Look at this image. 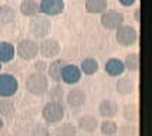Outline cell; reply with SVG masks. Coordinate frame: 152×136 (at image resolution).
<instances>
[{
	"label": "cell",
	"mask_w": 152,
	"mask_h": 136,
	"mask_svg": "<svg viewBox=\"0 0 152 136\" xmlns=\"http://www.w3.org/2000/svg\"><path fill=\"white\" fill-rule=\"evenodd\" d=\"M26 89L31 95H43L48 91V79L43 72H33L26 79Z\"/></svg>",
	"instance_id": "6da1fadb"
},
{
	"label": "cell",
	"mask_w": 152,
	"mask_h": 136,
	"mask_svg": "<svg viewBox=\"0 0 152 136\" xmlns=\"http://www.w3.org/2000/svg\"><path fill=\"white\" fill-rule=\"evenodd\" d=\"M41 113L47 123H58L63 121L66 115V109L61 105V102H48L44 105Z\"/></svg>",
	"instance_id": "7a4b0ae2"
},
{
	"label": "cell",
	"mask_w": 152,
	"mask_h": 136,
	"mask_svg": "<svg viewBox=\"0 0 152 136\" xmlns=\"http://www.w3.org/2000/svg\"><path fill=\"white\" fill-rule=\"evenodd\" d=\"M19 89V82L12 74H0V97L10 98Z\"/></svg>",
	"instance_id": "3957f363"
},
{
	"label": "cell",
	"mask_w": 152,
	"mask_h": 136,
	"mask_svg": "<svg viewBox=\"0 0 152 136\" xmlns=\"http://www.w3.org/2000/svg\"><path fill=\"white\" fill-rule=\"evenodd\" d=\"M17 54L21 60H33L39 55V44L33 40H21L17 45Z\"/></svg>",
	"instance_id": "277c9868"
},
{
	"label": "cell",
	"mask_w": 152,
	"mask_h": 136,
	"mask_svg": "<svg viewBox=\"0 0 152 136\" xmlns=\"http://www.w3.org/2000/svg\"><path fill=\"white\" fill-rule=\"evenodd\" d=\"M51 30V23L46 17H36L30 21V31L37 39H44Z\"/></svg>",
	"instance_id": "5b68a950"
},
{
	"label": "cell",
	"mask_w": 152,
	"mask_h": 136,
	"mask_svg": "<svg viewBox=\"0 0 152 136\" xmlns=\"http://www.w3.org/2000/svg\"><path fill=\"white\" fill-rule=\"evenodd\" d=\"M122 23H124V16L119 12H115V10L104 12L101 16V24H102V27H105L107 30H115V28L122 26Z\"/></svg>",
	"instance_id": "8992f818"
},
{
	"label": "cell",
	"mask_w": 152,
	"mask_h": 136,
	"mask_svg": "<svg viewBox=\"0 0 152 136\" xmlns=\"http://www.w3.org/2000/svg\"><path fill=\"white\" fill-rule=\"evenodd\" d=\"M137 30L131 26H121L117 28V41L121 45H132L137 41Z\"/></svg>",
	"instance_id": "52a82bcc"
},
{
	"label": "cell",
	"mask_w": 152,
	"mask_h": 136,
	"mask_svg": "<svg viewBox=\"0 0 152 136\" xmlns=\"http://www.w3.org/2000/svg\"><path fill=\"white\" fill-rule=\"evenodd\" d=\"M39 9L47 16H57L64 10V0H41Z\"/></svg>",
	"instance_id": "ba28073f"
},
{
	"label": "cell",
	"mask_w": 152,
	"mask_h": 136,
	"mask_svg": "<svg viewBox=\"0 0 152 136\" xmlns=\"http://www.w3.org/2000/svg\"><path fill=\"white\" fill-rule=\"evenodd\" d=\"M81 78V70L80 67L74 64H66L63 67V71H61V81H64L66 84L73 85L77 84Z\"/></svg>",
	"instance_id": "9c48e42d"
},
{
	"label": "cell",
	"mask_w": 152,
	"mask_h": 136,
	"mask_svg": "<svg viewBox=\"0 0 152 136\" xmlns=\"http://www.w3.org/2000/svg\"><path fill=\"white\" fill-rule=\"evenodd\" d=\"M39 51L43 57L46 58H53V57H57L60 52V44L58 41H56L53 39H47L43 40L41 44L39 45Z\"/></svg>",
	"instance_id": "30bf717a"
},
{
	"label": "cell",
	"mask_w": 152,
	"mask_h": 136,
	"mask_svg": "<svg viewBox=\"0 0 152 136\" xmlns=\"http://www.w3.org/2000/svg\"><path fill=\"white\" fill-rule=\"evenodd\" d=\"M86 101H87V95L83 89L75 88V89H71L67 94V105H68L70 108H73V109H77V108L84 106Z\"/></svg>",
	"instance_id": "8fae6325"
},
{
	"label": "cell",
	"mask_w": 152,
	"mask_h": 136,
	"mask_svg": "<svg viewBox=\"0 0 152 136\" xmlns=\"http://www.w3.org/2000/svg\"><path fill=\"white\" fill-rule=\"evenodd\" d=\"M98 112L99 115L105 119L114 118L118 112V105L113 99H104V101H101V104L98 106Z\"/></svg>",
	"instance_id": "7c38bea8"
},
{
	"label": "cell",
	"mask_w": 152,
	"mask_h": 136,
	"mask_svg": "<svg viewBox=\"0 0 152 136\" xmlns=\"http://www.w3.org/2000/svg\"><path fill=\"white\" fill-rule=\"evenodd\" d=\"M97 128H98V121L91 115H84L78 119V129H81L83 132L93 133L97 130Z\"/></svg>",
	"instance_id": "4fadbf2b"
},
{
	"label": "cell",
	"mask_w": 152,
	"mask_h": 136,
	"mask_svg": "<svg viewBox=\"0 0 152 136\" xmlns=\"http://www.w3.org/2000/svg\"><path fill=\"white\" fill-rule=\"evenodd\" d=\"M105 71L108 75H111V77H118L121 75L122 72L125 71V65L124 63L118 58H111L107 61L105 64Z\"/></svg>",
	"instance_id": "5bb4252c"
},
{
	"label": "cell",
	"mask_w": 152,
	"mask_h": 136,
	"mask_svg": "<svg viewBox=\"0 0 152 136\" xmlns=\"http://www.w3.org/2000/svg\"><path fill=\"white\" fill-rule=\"evenodd\" d=\"M66 65L64 60H54L53 63H50V65H47V71L51 79H54L56 82L61 81V71H63V67Z\"/></svg>",
	"instance_id": "9a60e30c"
},
{
	"label": "cell",
	"mask_w": 152,
	"mask_h": 136,
	"mask_svg": "<svg viewBox=\"0 0 152 136\" xmlns=\"http://www.w3.org/2000/svg\"><path fill=\"white\" fill-rule=\"evenodd\" d=\"M14 57V45L12 43H0V63H10Z\"/></svg>",
	"instance_id": "2e32d148"
},
{
	"label": "cell",
	"mask_w": 152,
	"mask_h": 136,
	"mask_svg": "<svg viewBox=\"0 0 152 136\" xmlns=\"http://www.w3.org/2000/svg\"><path fill=\"white\" fill-rule=\"evenodd\" d=\"M107 6V0H86V10L88 13H104Z\"/></svg>",
	"instance_id": "e0dca14e"
},
{
	"label": "cell",
	"mask_w": 152,
	"mask_h": 136,
	"mask_svg": "<svg viewBox=\"0 0 152 136\" xmlns=\"http://www.w3.org/2000/svg\"><path fill=\"white\" fill-rule=\"evenodd\" d=\"M117 91L119 95H129L134 91V82L131 78L124 77L117 81Z\"/></svg>",
	"instance_id": "ac0fdd59"
},
{
	"label": "cell",
	"mask_w": 152,
	"mask_h": 136,
	"mask_svg": "<svg viewBox=\"0 0 152 136\" xmlns=\"http://www.w3.org/2000/svg\"><path fill=\"white\" fill-rule=\"evenodd\" d=\"M39 3L36 0H24L21 4H20V12L24 14V16H30L33 17L39 13Z\"/></svg>",
	"instance_id": "d6986e66"
},
{
	"label": "cell",
	"mask_w": 152,
	"mask_h": 136,
	"mask_svg": "<svg viewBox=\"0 0 152 136\" xmlns=\"http://www.w3.org/2000/svg\"><path fill=\"white\" fill-rule=\"evenodd\" d=\"M80 70L81 72H84L86 75H93L98 71V63L94 58H86L83 60V63L80 65Z\"/></svg>",
	"instance_id": "ffe728a7"
},
{
	"label": "cell",
	"mask_w": 152,
	"mask_h": 136,
	"mask_svg": "<svg viewBox=\"0 0 152 136\" xmlns=\"http://www.w3.org/2000/svg\"><path fill=\"white\" fill-rule=\"evenodd\" d=\"M16 111V106H14L13 101L7 99V98H3L0 101V113L3 115L4 118H12Z\"/></svg>",
	"instance_id": "44dd1931"
},
{
	"label": "cell",
	"mask_w": 152,
	"mask_h": 136,
	"mask_svg": "<svg viewBox=\"0 0 152 136\" xmlns=\"http://www.w3.org/2000/svg\"><path fill=\"white\" fill-rule=\"evenodd\" d=\"M77 128L73 123H63L56 128V136H75Z\"/></svg>",
	"instance_id": "7402d4cb"
},
{
	"label": "cell",
	"mask_w": 152,
	"mask_h": 136,
	"mask_svg": "<svg viewBox=\"0 0 152 136\" xmlns=\"http://www.w3.org/2000/svg\"><path fill=\"white\" fill-rule=\"evenodd\" d=\"M16 17V13H14V10L12 7L9 6H1L0 7V23H12Z\"/></svg>",
	"instance_id": "603a6c76"
},
{
	"label": "cell",
	"mask_w": 152,
	"mask_h": 136,
	"mask_svg": "<svg viewBox=\"0 0 152 136\" xmlns=\"http://www.w3.org/2000/svg\"><path fill=\"white\" fill-rule=\"evenodd\" d=\"M124 65H125V68H128L129 71H137V70L139 68V57H138V54H135V52L128 54V55H126V58H125Z\"/></svg>",
	"instance_id": "cb8c5ba5"
},
{
	"label": "cell",
	"mask_w": 152,
	"mask_h": 136,
	"mask_svg": "<svg viewBox=\"0 0 152 136\" xmlns=\"http://www.w3.org/2000/svg\"><path fill=\"white\" fill-rule=\"evenodd\" d=\"M48 98H50V102H61L63 98H64V89L56 85L53 88H50L48 91Z\"/></svg>",
	"instance_id": "d4e9b609"
},
{
	"label": "cell",
	"mask_w": 152,
	"mask_h": 136,
	"mask_svg": "<svg viewBox=\"0 0 152 136\" xmlns=\"http://www.w3.org/2000/svg\"><path fill=\"white\" fill-rule=\"evenodd\" d=\"M122 113H124V118H125L128 122H134L137 118H138V109H137V105L134 104H129V105H125L124 106V111H122Z\"/></svg>",
	"instance_id": "484cf974"
},
{
	"label": "cell",
	"mask_w": 152,
	"mask_h": 136,
	"mask_svg": "<svg viewBox=\"0 0 152 136\" xmlns=\"http://www.w3.org/2000/svg\"><path fill=\"white\" fill-rule=\"evenodd\" d=\"M118 130V125L113 121H104L101 123V132L104 133L105 136H111V135H115Z\"/></svg>",
	"instance_id": "4316f807"
},
{
	"label": "cell",
	"mask_w": 152,
	"mask_h": 136,
	"mask_svg": "<svg viewBox=\"0 0 152 136\" xmlns=\"http://www.w3.org/2000/svg\"><path fill=\"white\" fill-rule=\"evenodd\" d=\"M119 136H137V128L134 125H122L117 130Z\"/></svg>",
	"instance_id": "83f0119b"
},
{
	"label": "cell",
	"mask_w": 152,
	"mask_h": 136,
	"mask_svg": "<svg viewBox=\"0 0 152 136\" xmlns=\"http://www.w3.org/2000/svg\"><path fill=\"white\" fill-rule=\"evenodd\" d=\"M50 133H48V129H47L44 125H36L33 128V130H31V136H48Z\"/></svg>",
	"instance_id": "f1b7e54d"
},
{
	"label": "cell",
	"mask_w": 152,
	"mask_h": 136,
	"mask_svg": "<svg viewBox=\"0 0 152 136\" xmlns=\"http://www.w3.org/2000/svg\"><path fill=\"white\" fill-rule=\"evenodd\" d=\"M34 67H36L37 72H43V71H46V70H47V64L44 63V61H37Z\"/></svg>",
	"instance_id": "f546056e"
},
{
	"label": "cell",
	"mask_w": 152,
	"mask_h": 136,
	"mask_svg": "<svg viewBox=\"0 0 152 136\" xmlns=\"http://www.w3.org/2000/svg\"><path fill=\"white\" fill-rule=\"evenodd\" d=\"M134 1H135V0H119V3H121L122 6H131V4H134Z\"/></svg>",
	"instance_id": "4dcf8cb0"
},
{
	"label": "cell",
	"mask_w": 152,
	"mask_h": 136,
	"mask_svg": "<svg viewBox=\"0 0 152 136\" xmlns=\"http://www.w3.org/2000/svg\"><path fill=\"white\" fill-rule=\"evenodd\" d=\"M1 128H3V119L0 118V130H1Z\"/></svg>",
	"instance_id": "1f68e13d"
},
{
	"label": "cell",
	"mask_w": 152,
	"mask_h": 136,
	"mask_svg": "<svg viewBox=\"0 0 152 136\" xmlns=\"http://www.w3.org/2000/svg\"><path fill=\"white\" fill-rule=\"evenodd\" d=\"M0 68H1V63H0Z\"/></svg>",
	"instance_id": "d6a6232c"
}]
</instances>
